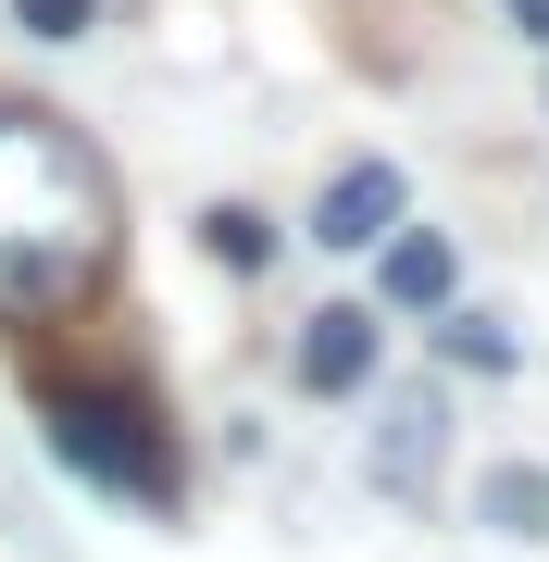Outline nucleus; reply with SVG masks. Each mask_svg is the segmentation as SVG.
<instances>
[{"label":"nucleus","mask_w":549,"mask_h":562,"mask_svg":"<svg viewBox=\"0 0 549 562\" xmlns=\"http://www.w3.org/2000/svg\"><path fill=\"white\" fill-rule=\"evenodd\" d=\"M512 13H525V38H549V0H512Z\"/></svg>","instance_id":"obj_11"},{"label":"nucleus","mask_w":549,"mask_h":562,"mask_svg":"<svg viewBox=\"0 0 549 562\" xmlns=\"http://www.w3.org/2000/svg\"><path fill=\"white\" fill-rule=\"evenodd\" d=\"M201 250L225 262V276H263V250H275V225L250 213V201H213V213H201Z\"/></svg>","instance_id":"obj_7"},{"label":"nucleus","mask_w":549,"mask_h":562,"mask_svg":"<svg viewBox=\"0 0 549 562\" xmlns=\"http://www.w3.org/2000/svg\"><path fill=\"white\" fill-rule=\"evenodd\" d=\"M387 225H400V176H387V162H350V176L325 188V213H312V238L325 250H375Z\"/></svg>","instance_id":"obj_3"},{"label":"nucleus","mask_w":549,"mask_h":562,"mask_svg":"<svg viewBox=\"0 0 549 562\" xmlns=\"http://www.w3.org/2000/svg\"><path fill=\"white\" fill-rule=\"evenodd\" d=\"M449 276H462V262H449V238H425V225H412V238H387V301H400V313H437Z\"/></svg>","instance_id":"obj_5"},{"label":"nucleus","mask_w":549,"mask_h":562,"mask_svg":"<svg viewBox=\"0 0 549 562\" xmlns=\"http://www.w3.org/2000/svg\"><path fill=\"white\" fill-rule=\"evenodd\" d=\"M88 13H101V0H13L25 38H88Z\"/></svg>","instance_id":"obj_10"},{"label":"nucleus","mask_w":549,"mask_h":562,"mask_svg":"<svg viewBox=\"0 0 549 562\" xmlns=\"http://www.w3.org/2000/svg\"><path fill=\"white\" fill-rule=\"evenodd\" d=\"M437 350H449V362H474V375H500V362H512V338H500L488 313H449V325H437Z\"/></svg>","instance_id":"obj_9"},{"label":"nucleus","mask_w":549,"mask_h":562,"mask_svg":"<svg viewBox=\"0 0 549 562\" xmlns=\"http://www.w3.org/2000/svg\"><path fill=\"white\" fill-rule=\"evenodd\" d=\"M437 450H449V413L412 387L400 413H387V487H412V475H437Z\"/></svg>","instance_id":"obj_6"},{"label":"nucleus","mask_w":549,"mask_h":562,"mask_svg":"<svg viewBox=\"0 0 549 562\" xmlns=\"http://www.w3.org/2000/svg\"><path fill=\"white\" fill-rule=\"evenodd\" d=\"M363 375H375V313H312L300 325V387L338 401V387H363Z\"/></svg>","instance_id":"obj_4"},{"label":"nucleus","mask_w":549,"mask_h":562,"mask_svg":"<svg viewBox=\"0 0 549 562\" xmlns=\"http://www.w3.org/2000/svg\"><path fill=\"white\" fill-rule=\"evenodd\" d=\"M88 176V150L62 138L50 113H0V301H62V288L88 276V238H101V213H38V188Z\"/></svg>","instance_id":"obj_1"},{"label":"nucleus","mask_w":549,"mask_h":562,"mask_svg":"<svg viewBox=\"0 0 549 562\" xmlns=\"http://www.w3.org/2000/svg\"><path fill=\"white\" fill-rule=\"evenodd\" d=\"M50 450L76 462V475H101V487L175 501V462H163V438H150V413L113 401V387H50Z\"/></svg>","instance_id":"obj_2"},{"label":"nucleus","mask_w":549,"mask_h":562,"mask_svg":"<svg viewBox=\"0 0 549 562\" xmlns=\"http://www.w3.org/2000/svg\"><path fill=\"white\" fill-rule=\"evenodd\" d=\"M474 513L512 525V538H549V475H525V462H500L488 487H474Z\"/></svg>","instance_id":"obj_8"}]
</instances>
